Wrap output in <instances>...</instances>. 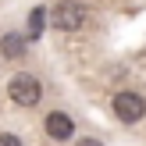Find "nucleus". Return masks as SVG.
I'll return each instance as SVG.
<instances>
[{
	"label": "nucleus",
	"instance_id": "20e7f679",
	"mask_svg": "<svg viewBox=\"0 0 146 146\" xmlns=\"http://www.w3.org/2000/svg\"><path fill=\"white\" fill-rule=\"evenodd\" d=\"M46 135H50V139H57V143L71 139V135H75V121H71L64 111H54V114H46Z\"/></svg>",
	"mask_w": 146,
	"mask_h": 146
},
{
	"label": "nucleus",
	"instance_id": "f257e3e1",
	"mask_svg": "<svg viewBox=\"0 0 146 146\" xmlns=\"http://www.w3.org/2000/svg\"><path fill=\"white\" fill-rule=\"evenodd\" d=\"M7 96L18 107H36L39 96H43V82L36 75H14L11 82H7Z\"/></svg>",
	"mask_w": 146,
	"mask_h": 146
},
{
	"label": "nucleus",
	"instance_id": "f03ea898",
	"mask_svg": "<svg viewBox=\"0 0 146 146\" xmlns=\"http://www.w3.org/2000/svg\"><path fill=\"white\" fill-rule=\"evenodd\" d=\"M54 25L61 29V32H78V29H86L89 25V7H82V4H57L54 7Z\"/></svg>",
	"mask_w": 146,
	"mask_h": 146
},
{
	"label": "nucleus",
	"instance_id": "7ed1b4c3",
	"mask_svg": "<svg viewBox=\"0 0 146 146\" xmlns=\"http://www.w3.org/2000/svg\"><path fill=\"white\" fill-rule=\"evenodd\" d=\"M111 107H114V118L125 121V125H132V121H139L146 114V100L139 96V93H118Z\"/></svg>",
	"mask_w": 146,
	"mask_h": 146
},
{
	"label": "nucleus",
	"instance_id": "39448f33",
	"mask_svg": "<svg viewBox=\"0 0 146 146\" xmlns=\"http://www.w3.org/2000/svg\"><path fill=\"white\" fill-rule=\"evenodd\" d=\"M0 54H7V57H25V39H21L18 32H7L4 39H0Z\"/></svg>",
	"mask_w": 146,
	"mask_h": 146
},
{
	"label": "nucleus",
	"instance_id": "423d86ee",
	"mask_svg": "<svg viewBox=\"0 0 146 146\" xmlns=\"http://www.w3.org/2000/svg\"><path fill=\"white\" fill-rule=\"evenodd\" d=\"M43 25H46V11H43V7H32V14H29V36H36V39H39Z\"/></svg>",
	"mask_w": 146,
	"mask_h": 146
},
{
	"label": "nucleus",
	"instance_id": "6e6552de",
	"mask_svg": "<svg viewBox=\"0 0 146 146\" xmlns=\"http://www.w3.org/2000/svg\"><path fill=\"white\" fill-rule=\"evenodd\" d=\"M75 146H104V143H100V139H93V135H89V139H78Z\"/></svg>",
	"mask_w": 146,
	"mask_h": 146
},
{
	"label": "nucleus",
	"instance_id": "0eeeda50",
	"mask_svg": "<svg viewBox=\"0 0 146 146\" xmlns=\"http://www.w3.org/2000/svg\"><path fill=\"white\" fill-rule=\"evenodd\" d=\"M0 146H21V139L11 135V132H0Z\"/></svg>",
	"mask_w": 146,
	"mask_h": 146
}]
</instances>
